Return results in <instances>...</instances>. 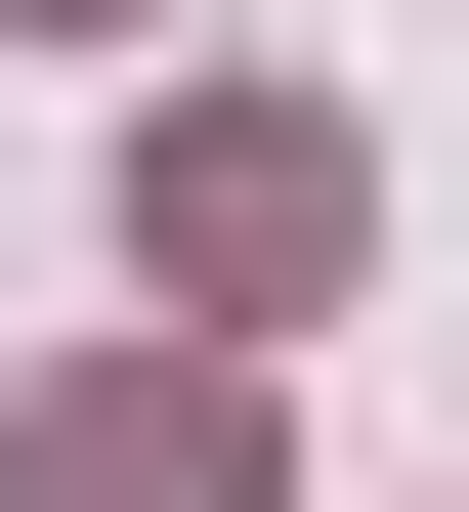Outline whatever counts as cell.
<instances>
[{
	"label": "cell",
	"instance_id": "6da1fadb",
	"mask_svg": "<svg viewBox=\"0 0 469 512\" xmlns=\"http://www.w3.org/2000/svg\"><path fill=\"white\" fill-rule=\"evenodd\" d=\"M342 214H384V171H342L299 86H214L171 171H128V256H214V299H342Z\"/></svg>",
	"mask_w": 469,
	"mask_h": 512
},
{
	"label": "cell",
	"instance_id": "3957f363",
	"mask_svg": "<svg viewBox=\"0 0 469 512\" xmlns=\"http://www.w3.org/2000/svg\"><path fill=\"white\" fill-rule=\"evenodd\" d=\"M0 43H171V0H0Z\"/></svg>",
	"mask_w": 469,
	"mask_h": 512
},
{
	"label": "cell",
	"instance_id": "7a4b0ae2",
	"mask_svg": "<svg viewBox=\"0 0 469 512\" xmlns=\"http://www.w3.org/2000/svg\"><path fill=\"white\" fill-rule=\"evenodd\" d=\"M0 512H256V384L214 342H86L43 427H0Z\"/></svg>",
	"mask_w": 469,
	"mask_h": 512
}]
</instances>
